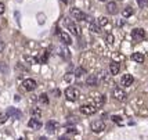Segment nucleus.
Masks as SVG:
<instances>
[{
    "label": "nucleus",
    "instance_id": "nucleus-1",
    "mask_svg": "<svg viewBox=\"0 0 148 140\" xmlns=\"http://www.w3.org/2000/svg\"><path fill=\"white\" fill-rule=\"evenodd\" d=\"M79 97H80V92L76 88H68L65 90V99L68 101H76Z\"/></svg>",
    "mask_w": 148,
    "mask_h": 140
},
{
    "label": "nucleus",
    "instance_id": "nucleus-2",
    "mask_svg": "<svg viewBox=\"0 0 148 140\" xmlns=\"http://www.w3.org/2000/svg\"><path fill=\"white\" fill-rule=\"evenodd\" d=\"M112 97L116 99V100H119V101H125V100H126V97H127V94H126V92H125L123 89L115 86V88L112 89Z\"/></svg>",
    "mask_w": 148,
    "mask_h": 140
},
{
    "label": "nucleus",
    "instance_id": "nucleus-3",
    "mask_svg": "<svg viewBox=\"0 0 148 140\" xmlns=\"http://www.w3.org/2000/svg\"><path fill=\"white\" fill-rule=\"evenodd\" d=\"M90 128L94 133H101L104 129H105V123H104L103 119H94V121L91 122Z\"/></svg>",
    "mask_w": 148,
    "mask_h": 140
},
{
    "label": "nucleus",
    "instance_id": "nucleus-4",
    "mask_svg": "<svg viewBox=\"0 0 148 140\" xmlns=\"http://www.w3.org/2000/svg\"><path fill=\"white\" fill-rule=\"evenodd\" d=\"M69 14H71L75 19H77V21H84V19H86V14H84L80 8H76V7H72L71 10H69Z\"/></svg>",
    "mask_w": 148,
    "mask_h": 140
},
{
    "label": "nucleus",
    "instance_id": "nucleus-5",
    "mask_svg": "<svg viewBox=\"0 0 148 140\" xmlns=\"http://www.w3.org/2000/svg\"><path fill=\"white\" fill-rule=\"evenodd\" d=\"M79 110H80V112L83 115H93V114H96L97 107L93 106V104H83V106H80Z\"/></svg>",
    "mask_w": 148,
    "mask_h": 140
},
{
    "label": "nucleus",
    "instance_id": "nucleus-6",
    "mask_svg": "<svg viewBox=\"0 0 148 140\" xmlns=\"http://www.w3.org/2000/svg\"><path fill=\"white\" fill-rule=\"evenodd\" d=\"M22 86H24V89H25L26 92H32V90H35L38 88V83H36L35 79L28 78V79H25V81L22 82Z\"/></svg>",
    "mask_w": 148,
    "mask_h": 140
},
{
    "label": "nucleus",
    "instance_id": "nucleus-7",
    "mask_svg": "<svg viewBox=\"0 0 148 140\" xmlns=\"http://www.w3.org/2000/svg\"><path fill=\"white\" fill-rule=\"evenodd\" d=\"M145 38V31L141 29V28H136L132 31V39H134V40H143V39Z\"/></svg>",
    "mask_w": 148,
    "mask_h": 140
},
{
    "label": "nucleus",
    "instance_id": "nucleus-8",
    "mask_svg": "<svg viewBox=\"0 0 148 140\" xmlns=\"http://www.w3.org/2000/svg\"><path fill=\"white\" fill-rule=\"evenodd\" d=\"M6 112H7V115H8L10 118H13V119H21V117H22L21 111H19L18 108H14V107H8Z\"/></svg>",
    "mask_w": 148,
    "mask_h": 140
},
{
    "label": "nucleus",
    "instance_id": "nucleus-9",
    "mask_svg": "<svg viewBox=\"0 0 148 140\" xmlns=\"http://www.w3.org/2000/svg\"><path fill=\"white\" fill-rule=\"evenodd\" d=\"M58 35H60V39H61V42L64 43V45H66V46H69L72 43V39H71V36L66 33L65 31H60L58 32Z\"/></svg>",
    "mask_w": 148,
    "mask_h": 140
},
{
    "label": "nucleus",
    "instance_id": "nucleus-10",
    "mask_svg": "<svg viewBox=\"0 0 148 140\" xmlns=\"http://www.w3.org/2000/svg\"><path fill=\"white\" fill-rule=\"evenodd\" d=\"M107 11L110 14H112V15H115V14H118V4H116L115 1H107Z\"/></svg>",
    "mask_w": 148,
    "mask_h": 140
},
{
    "label": "nucleus",
    "instance_id": "nucleus-11",
    "mask_svg": "<svg viewBox=\"0 0 148 140\" xmlns=\"http://www.w3.org/2000/svg\"><path fill=\"white\" fill-rule=\"evenodd\" d=\"M121 82H122L123 86H132V83L134 82V78L132 77L130 74H126V75H123L121 78Z\"/></svg>",
    "mask_w": 148,
    "mask_h": 140
},
{
    "label": "nucleus",
    "instance_id": "nucleus-12",
    "mask_svg": "<svg viewBox=\"0 0 148 140\" xmlns=\"http://www.w3.org/2000/svg\"><path fill=\"white\" fill-rule=\"evenodd\" d=\"M28 126L31 128V129H33V130H38V129L42 128V122L39 121L38 118H32V119H29V122H28Z\"/></svg>",
    "mask_w": 148,
    "mask_h": 140
},
{
    "label": "nucleus",
    "instance_id": "nucleus-13",
    "mask_svg": "<svg viewBox=\"0 0 148 140\" xmlns=\"http://www.w3.org/2000/svg\"><path fill=\"white\" fill-rule=\"evenodd\" d=\"M68 31H71V33L75 35V36H80V28L75 22H69L68 24Z\"/></svg>",
    "mask_w": 148,
    "mask_h": 140
},
{
    "label": "nucleus",
    "instance_id": "nucleus-14",
    "mask_svg": "<svg viewBox=\"0 0 148 140\" xmlns=\"http://www.w3.org/2000/svg\"><path fill=\"white\" fill-rule=\"evenodd\" d=\"M86 83H87V86H97L98 78L96 75H90V77H87V79H86Z\"/></svg>",
    "mask_w": 148,
    "mask_h": 140
},
{
    "label": "nucleus",
    "instance_id": "nucleus-15",
    "mask_svg": "<svg viewBox=\"0 0 148 140\" xmlns=\"http://www.w3.org/2000/svg\"><path fill=\"white\" fill-rule=\"evenodd\" d=\"M132 58L134 60L136 63H138V64H143L144 63V60H145L143 53H133V54H132Z\"/></svg>",
    "mask_w": 148,
    "mask_h": 140
},
{
    "label": "nucleus",
    "instance_id": "nucleus-16",
    "mask_svg": "<svg viewBox=\"0 0 148 140\" xmlns=\"http://www.w3.org/2000/svg\"><path fill=\"white\" fill-rule=\"evenodd\" d=\"M110 74L111 75H118V74H119V64L118 63L110 64Z\"/></svg>",
    "mask_w": 148,
    "mask_h": 140
},
{
    "label": "nucleus",
    "instance_id": "nucleus-17",
    "mask_svg": "<svg viewBox=\"0 0 148 140\" xmlns=\"http://www.w3.org/2000/svg\"><path fill=\"white\" fill-rule=\"evenodd\" d=\"M57 126H58L57 122L49 121V122H47V125H46V129H47V132H49V133H53V132H54V129H56Z\"/></svg>",
    "mask_w": 148,
    "mask_h": 140
},
{
    "label": "nucleus",
    "instance_id": "nucleus-18",
    "mask_svg": "<svg viewBox=\"0 0 148 140\" xmlns=\"http://www.w3.org/2000/svg\"><path fill=\"white\" fill-rule=\"evenodd\" d=\"M122 15L123 17H125V18H127V17H132V15H133V8H132V7H125V8H123L122 10Z\"/></svg>",
    "mask_w": 148,
    "mask_h": 140
},
{
    "label": "nucleus",
    "instance_id": "nucleus-19",
    "mask_svg": "<svg viewBox=\"0 0 148 140\" xmlns=\"http://www.w3.org/2000/svg\"><path fill=\"white\" fill-rule=\"evenodd\" d=\"M103 104H104V97H103V96H101V94L96 96V97H94V106L100 108V107H101Z\"/></svg>",
    "mask_w": 148,
    "mask_h": 140
},
{
    "label": "nucleus",
    "instance_id": "nucleus-20",
    "mask_svg": "<svg viewBox=\"0 0 148 140\" xmlns=\"http://www.w3.org/2000/svg\"><path fill=\"white\" fill-rule=\"evenodd\" d=\"M31 115H32V118H40V117H42V110L40 108H36V107H35V108H31Z\"/></svg>",
    "mask_w": 148,
    "mask_h": 140
},
{
    "label": "nucleus",
    "instance_id": "nucleus-21",
    "mask_svg": "<svg viewBox=\"0 0 148 140\" xmlns=\"http://www.w3.org/2000/svg\"><path fill=\"white\" fill-rule=\"evenodd\" d=\"M90 31L94 32V33H101V26L98 25V24H94V22H91Z\"/></svg>",
    "mask_w": 148,
    "mask_h": 140
},
{
    "label": "nucleus",
    "instance_id": "nucleus-22",
    "mask_svg": "<svg viewBox=\"0 0 148 140\" xmlns=\"http://www.w3.org/2000/svg\"><path fill=\"white\" fill-rule=\"evenodd\" d=\"M38 100L42 103V104H45V106H47V104H49V97H47V94H46V93H42V94L39 96Z\"/></svg>",
    "mask_w": 148,
    "mask_h": 140
},
{
    "label": "nucleus",
    "instance_id": "nucleus-23",
    "mask_svg": "<svg viewBox=\"0 0 148 140\" xmlns=\"http://www.w3.org/2000/svg\"><path fill=\"white\" fill-rule=\"evenodd\" d=\"M97 24H98L100 26L108 25V18H107V17H100V18H98V21H97Z\"/></svg>",
    "mask_w": 148,
    "mask_h": 140
},
{
    "label": "nucleus",
    "instance_id": "nucleus-24",
    "mask_svg": "<svg viewBox=\"0 0 148 140\" xmlns=\"http://www.w3.org/2000/svg\"><path fill=\"white\" fill-rule=\"evenodd\" d=\"M7 119H8L7 112H0V123H6Z\"/></svg>",
    "mask_w": 148,
    "mask_h": 140
},
{
    "label": "nucleus",
    "instance_id": "nucleus-25",
    "mask_svg": "<svg viewBox=\"0 0 148 140\" xmlns=\"http://www.w3.org/2000/svg\"><path fill=\"white\" fill-rule=\"evenodd\" d=\"M105 42H107V45H112V43H114V35H112V33H108V35L105 36Z\"/></svg>",
    "mask_w": 148,
    "mask_h": 140
},
{
    "label": "nucleus",
    "instance_id": "nucleus-26",
    "mask_svg": "<svg viewBox=\"0 0 148 140\" xmlns=\"http://www.w3.org/2000/svg\"><path fill=\"white\" fill-rule=\"evenodd\" d=\"M137 4L141 7V8H145L148 6V0H137Z\"/></svg>",
    "mask_w": 148,
    "mask_h": 140
},
{
    "label": "nucleus",
    "instance_id": "nucleus-27",
    "mask_svg": "<svg viewBox=\"0 0 148 140\" xmlns=\"http://www.w3.org/2000/svg\"><path fill=\"white\" fill-rule=\"evenodd\" d=\"M75 75H76L77 78H80L82 75H84V70H83V68H76V71H75Z\"/></svg>",
    "mask_w": 148,
    "mask_h": 140
},
{
    "label": "nucleus",
    "instance_id": "nucleus-28",
    "mask_svg": "<svg viewBox=\"0 0 148 140\" xmlns=\"http://www.w3.org/2000/svg\"><path fill=\"white\" fill-rule=\"evenodd\" d=\"M7 72V65L4 63H0V74H6Z\"/></svg>",
    "mask_w": 148,
    "mask_h": 140
},
{
    "label": "nucleus",
    "instance_id": "nucleus-29",
    "mask_svg": "<svg viewBox=\"0 0 148 140\" xmlns=\"http://www.w3.org/2000/svg\"><path fill=\"white\" fill-rule=\"evenodd\" d=\"M45 21H46V17H45V15L39 14V24H45Z\"/></svg>",
    "mask_w": 148,
    "mask_h": 140
},
{
    "label": "nucleus",
    "instance_id": "nucleus-30",
    "mask_svg": "<svg viewBox=\"0 0 148 140\" xmlns=\"http://www.w3.org/2000/svg\"><path fill=\"white\" fill-rule=\"evenodd\" d=\"M4 10H6V7H4V3H1V1H0V15L4 13Z\"/></svg>",
    "mask_w": 148,
    "mask_h": 140
},
{
    "label": "nucleus",
    "instance_id": "nucleus-31",
    "mask_svg": "<svg viewBox=\"0 0 148 140\" xmlns=\"http://www.w3.org/2000/svg\"><path fill=\"white\" fill-rule=\"evenodd\" d=\"M4 47H6V43H4V42H3V40L0 39V53L4 50Z\"/></svg>",
    "mask_w": 148,
    "mask_h": 140
},
{
    "label": "nucleus",
    "instance_id": "nucleus-32",
    "mask_svg": "<svg viewBox=\"0 0 148 140\" xmlns=\"http://www.w3.org/2000/svg\"><path fill=\"white\" fill-rule=\"evenodd\" d=\"M112 121L118 123V122H121V118H119V117H116V115H115V117H112Z\"/></svg>",
    "mask_w": 148,
    "mask_h": 140
},
{
    "label": "nucleus",
    "instance_id": "nucleus-33",
    "mask_svg": "<svg viewBox=\"0 0 148 140\" xmlns=\"http://www.w3.org/2000/svg\"><path fill=\"white\" fill-rule=\"evenodd\" d=\"M39 140H47V139H46V137H40V139H39Z\"/></svg>",
    "mask_w": 148,
    "mask_h": 140
},
{
    "label": "nucleus",
    "instance_id": "nucleus-34",
    "mask_svg": "<svg viewBox=\"0 0 148 140\" xmlns=\"http://www.w3.org/2000/svg\"><path fill=\"white\" fill-rule=\"evenodd\" d=\"M60 140H68V139H65V137H60Z\"/></svg>",
    "mask_w": 148,
    "mask_h": 140
},
{
    "label": "nucleus",
    "instance_id": "nucleus-35",
    "mask_svg": "<svg viewBox=\"0 0 148 140\" xmlns=\"http://www.w3.org/2000/svg\"><path fill=\"white\" fill-rule=\"evenodd\" d=\"M98 1H110V0H98Z\"/></svg>",
    "mask_w": 148,
    "mask_h": 140
},
{
    "label": "nucleus",
    "instance_id": "nucleus-36",
    "mask_svg": "<svg viewBox=\"0 0 148 140\" xmlns=\"http://www.w3.org/2000/svg\"><path fill=\"white\" fill-rule=\"evenodd\" d=\"M61 1H65V3H66V1H68V0H61Z\"/></svg>",
    "mask_w": 148,
    "mask_h": 140
}]
</instances>
